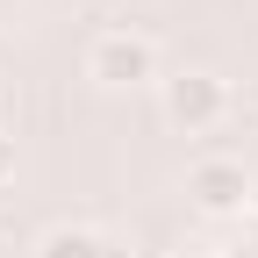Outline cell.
<instances>
[{"mask_svg":"<svg viewBox=\"0 0 258 258\" xmlns=\"http://www.w3.org/2000/svg\"><path fill=\"white\" fill-rule=\"evenodd\" d=\"M0 93H8V72H0Z\"/></svg>","mask_w":258,"mask_h":258,"instance_id":"52a82bcc","label":"cell"},{"mask_svg":"<svg viewBox=\"0 0 258 258\" xmlns=\"http://www.w3.org/2000/svg\"><path fill=\"white\" fill-rule=\"evenodd\" d=\"M186 201L201 208V215H215V222L244 215V208H251V165H244V158H230V151L194 158V165H186Z\"/></svg>","mask_w":258,"mask_h":258,"instance_id":"3957f363","label":"cell"},{"mask_svg":"<svg viewBox=\"0 0 258 258\" xmlns=\"http://www.w3.org/2000/svg\"><path fill=\"white\" fill-rule=\"evenodd\" d=\"M158 108L179 137H208V129L230 122V79L208 72V64H179V72L158 79Z\"/></svg>","mask_w":258,"mask_h":258,"instance_id":"6da1fadb","label":"cell"},{"mask_svg":"<svg viewBox=\"0 0 258 258\" xmlns=\"http://www.w3.org/2000/svg\"><path fill=\"white\" fill-rule=\"evenodd\" d=\"M36 258H115V251H108V237L93 222H50L36 237Z\"/></svg>","mask_w":258,"mask_h":258,"instance_id":"277c9868","label":"cell"},{"mask_svg":"<svg viewBox=\"0 0 258 258\" xmlns=\"http://www.w3.org/2000/svg\"><path fill=\"white\" fill-rule=\"evenodd\" d=\"M8 179H15V137L0 129V186H8Z\"/></svg>","mask_w":258,"mask_h":258,"instance_id":"5b68a950","label":"cell"},{"mask_svg":"<svg viewBox=\"0 0 258 258\" xmlns=\"http://www.w3.org/2000/svg\"><path fill=\"white\" fill-rule=\"evenodd\" d=\"M86 79L108 86V93H129V86H158L165 79V57L144 29H101L86 43Z\"/></svg>","mask_w":258,"mask_h":258,"instance_id":"7a4b0ae2","label":"cell"},{"mask_svg":"<svg viewBox=\"0 0 258 258\" xmlns=\"http://www.w3.org/2000/svg\"><path fill=\"white\" fill-rule=\"evenodd\" d=\"M172 258H230V251H222V244H179Z\"/></svg>","mask_w":258,"mask_h":258,"instance_id":"8992f818","label":"cell"}]
</instances>
